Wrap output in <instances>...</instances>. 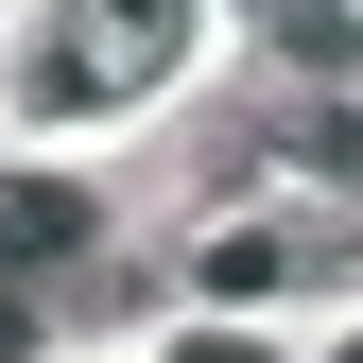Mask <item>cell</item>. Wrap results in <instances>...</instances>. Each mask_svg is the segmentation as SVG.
I'll return each instance as SVG.
<instances>
[{
	"mask_svg": "<svg viewBox=\"0 0 363 363\" xmlns=\"http://www.w3.org/2000/svg\"><path fill=\"white\" fill-rule=\"evenodd\" d=\"M294 277H329V242H277V225H225L208 242V294L242 311V294H294Z\"/></svg>",
	"mask_w": 363,
	"mask_h": 363,
	"instance_id": "7a4b0ae2",
	"label": "cell"
},
{
	"mask_svg": "<svg viewBox=\"0 0 363 363\" xmlns=\"http://www.w3.org/2000/svg\"><path fill=\"white\" fill-rule=\"evenodd\" d=\"M173 363H259V346H225V329H208V346H173Z\"/></svg>",
	"mask_w": 363,
	"mask_h": 363,
	"instance_id": "5b68a950",
	"label": "cell"
},
{
	"mask_svg": "<svg viewBox=\"0 0 363 363\" xmlns=\"http://www.w3.org/2000/svg\"><path fill=\"white\" fill-rule=\"evenodd\" d=\"M191 52V18H35V52H18V104L35 121H86V104H139V86Z\"/></svg>",
	"mask_w": 363,
	"mask_h": 363,
	"instance_id": "6da1fadb",
	"label": "cell"
},
{
	"mask_svg": "<svg viewBox=\"0 0 363 363\" xmlns=\"http://www.w3.org/2000/svg\"><path fill=\"white\" fill-rule=\"evenodd\" d=\"M35 346H52V329H35V294H0V363H35Z\"/></svg>",
	"mask_w": 363,
	"mask_h": 363,
	"instance_id": "277c9868",
	"label": "cell"
},
{
	"mask_svg": "<svg viewBox=\"0 0 363 363\" xmlns=\"http://www.w3.org/2000/svg\"><path fill=\"white\" fill-rule=\"evenodd\" d=\"M86 242V191H52V173H0V259H69Z\"/></svg>",
	"mask_w": 363,
	"mask_h": 363,
	"instance_id": "3957f363",
	"label": "cell"
}]
</instances>
